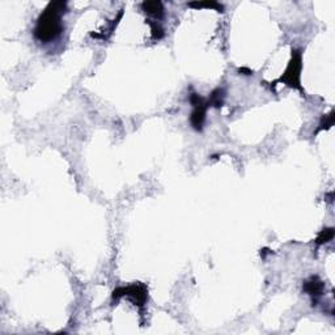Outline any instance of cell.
Returning a JSON list of instances; mask_svg holds the SVG:
<instances>
[{
  "instance_id": "obj_1",
  "label": "cell",
  "mask_w": 335,
  "mask_h": 335,
  "mask_svg": "<svg viewBox=\"0 0 335 335\" xmlns=\"http://www.w3.org/2000/svg\"><path fill=\"white\" fill-rule=\"evenodd\" d=\"M66 12H67L66 1H50L38 16L33 30L34 38L42 43H49L56 39L64 30L62 16Z\"/></svg>"
},
{
  "instance_id": "obj_2",
  "label": "cell",
  "mask_w": 335,
  "mask_h": 335,
  "mask_svg": "<svg viewBox=\"0 0 335 335\" xmlns=\"http://www.w3.org/2000/svg\"><path fill=\"white\" fill-rule=\"evenodd\" d=\"M301 70H302V54L301 51L298 49H292L291 54V60L288 62V66L283 72V75L278 80L272 83V87H275L278 83L285 84L287 87L293 89H298L300 92L304 93L301 85Z\"/></svg>"
},
{
  "instance_id": "obj_11",
  "label": "cell",
  "mask_w": 335,
  "mask_h": 335,
  "mask_svg": "<svg viewBox=\"0 0 335 335\" xmlns=\"http://www.w3.org/2000/svg\"><path fill=\"white\" fill-rule=\"evenodd\" d=\"M333 125H334V112H330L327 115L322 117V119L319 122V127L316 130L314 134H318L319 131L329 130Z\"/></svg>"
},
{
  "instance_id": "obj_8",
  "label": "cell",
  "mask_w": 335,
  "mask_h": 335,
  "mask_svg": "<svg viewBox=\"0 0 335 335\" xmlns=\"http://www.w3.org/2000/svg\"><path fill=\"white\" fill-rule=\"evenodd\" d=\"M187 5L190 8H209L215 9V11H218V12H224V5L218 3V1H208V0H207V1H191V3H188Z\"/></svg>"
},
{
  "instance_id": "obj_3",
  "label": "cell",
  "mask_w": 335,
  "mask_h": 335,
  "mask_svg": "<svg viewBox=\"0 0 335 335\" xmlns=\"http://www.w3.org/2000/svg\"><path fill=\"white\" fill-rule=\"evenodd\" d=\"M122 298H131L135 305L143 308L148 300V288L143 283H132L130 285L118 287L112 293V298L113 301H118Z\"/></svg>"
},
{
  "instance_id": "obj_4",
  "label": "cell",
  "mask_w": 335,
  "mask_h": 335,
  "mask_svg": "<svg viewBox=\"0 0 335 335\" xmlns=\"http://www.w3.org/2000/svg\"><path fill=\"white\" fill-rule=\"evenodd\" d=\"M188 101L193 106V112L190 115V123L193 126V129L195 131H202L205 127V114L208 108H211L208 104V100L202 97L201 94L193 92L188 97Z\"/></svg>"
},
{
  "instance_id": "obj_5",
  "label": "cell",
  "mask_w": 335,
  "mask_h": 335,
  "mask_svg": "<svg viewBox=\"0 0 335 335\" xmlns=\"http://www.w3.org/2000/svg\"><path fill=\"white\" fill-rule=\"evenodd\" d=\"M323 287H325V285H323V281L321 280L318 277H310L309 279L304 283V291L312 298L313 304L318 301L319 296H321L323 292Z\"/></svg>"
},
{
  "instance_id": "obj_7",
  "label": "cell",
  "mask_w": 335,
  "mask_h": 335,
  "mask_svg": "<svg viewBox=\"0 0 335 335\" xmlns=\"http://www.w3.org/2000/svg\"><path fill=\"white\" fill-rule=\"evenodd\" d=\"M224 97H225L224 89L216 88L211 92V94H209V97L207 100H208L209 106H214L216 109H220L223 106V104H224Z\"/></svg>"
},
{
  "instance_id": "obj_9",
  "label": "cell",
  "mask_w": 335,
  "mask_h": 335,
  "mask_svg": "<svg viewBox=\"0 0 335 335\" xmlns=\"http://www.w3.org/2000/svg\"><path fill=\"white\" fill-rule=\"evenodd\" d=\"M334 239V228H325L318 233L317 239H316V243L317 245H323V243H327L329 241Z\"/></svg>"
},
{
  "instance_id": "obj_10",
  "label": "cell",
  "mask_w": 335,
  "mask_h": 335,
  "mask_svg": "<svg viewBox=\"0 0 335 335\" xmlns=\"http://www.w3.org/2000/svg\"><path fill=\"white\" fill-rule=\"evenodd\" d=\"M147 22H148L149 26H151V33H152V38H153V39H161V38L165 36L163 26L160 25L159 21L147 20Z\"/></svg>"
},
{
  "instance_id": "obj_6",
  "label": "cell",
  "mask_w": 335,
  "mask_h": 335,
  "mask_svg": "<svg viewBox=\"0 0 335 335\" xmlns=\"http://www.w3.org/2000/svg\"><path fill=\"white\" fill-rule=\"evenodd\" d=\"M142 9L144 12L155 19V21L161 20L164 17V5L161 1H143Z\"/></svg>"
},
{
  "instance_id": "obj_12",
  "label": "cell",
  "mask_w": 335,
  "mask_h": 335,
  "mask_svg": "<svg viewBox=\"0 0 335 335\" xmlns=\"http://www.w3.org/2000/svg\"><path fill=\"white\" fill-rule=\"evenodd\" d=\"M239 71H240V72H246L245 75H253V71H250L249 68H245V67H243V68H240Z\"/></svg>"
}]
</instances>
